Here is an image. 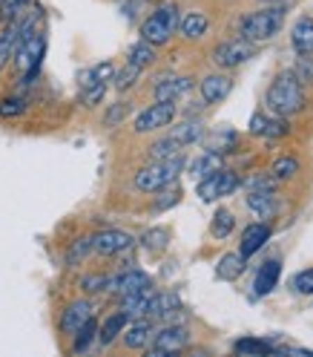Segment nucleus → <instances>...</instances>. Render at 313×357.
<instances>
[{
  "label": "nucleus",
  "instance_id": "f257e3e1",
  "mask_svg": "<svg viewBox=\"0 0 313 357\" xmlns=\"http://www.w3.org/2000/svg\"><path fill=\"white\" fill-rule=\"evenodd\" d=\"M267 109L276 116H296L307 107V98H305V89H302V81L296 78L294 70H282L273 81H271V89H267V98H264Z\"/></svg>",
  "mask_w": 313,
  "mask_h": 357
},
{
  "label": "nucleus",
  "instance_id": "f03ea898",
  "mask_svg": "<svg viewBox=\"0 0 313 357\" xmlns=\"http://www.w3.org/2000/svg\"><path fill=\"white\" fill-rule=\"evenodd\" d=\"M284 15H287L284 3H262L256 12L239 20V38L256 43V47L264 40H273L284 26Z\"/></svg>",
  "mask_w": 313,
  "mask_h": 357
},
{
  "label": "nucleus",
  "instance_id": "7ed1b4c3",
  "mask_svg": "<svg viewBox=\"0 0 313 357\" xmlns=\"http://www.w3.org/2000/svg\"><path fill=\"white\" fill-rule=\"evenodd\" d=\"M184 167H187V155L184 153H175V155L161 159V162H150L132 176V188L141 190V193H159V190L175 185L178 176L184 173Z\"/></svg>",
  "mask_w": 313,
  "mask_h": 357
},
{
  "label": "nucleus",
  "instance_id": "20e7f679",
  "mask_svg": "<svg viewBox=\"0 0 313 357\" xmlns=\"http://www.w3.org/2000/svg\"><path fill=\"white\" fill-rule=\"evenodd\" d=\"M178 17H182L178 6L167 0V3H161L152 15L144 17V24L138 29L141 40L152 43V47H167V43L172 40V35H175V29H178Z\"/></svg>",
  "mask_w": 313,
  "mask_h": 357
},
{
  "label": "nucleus",
  "instance_id": "39448f33",
  "mask_svg": "<svg viewBox=\"0 0 313 357\" xmlns=\"http://www.w3.org/2000/svg\"><path fill=\"white\" fill-rule=\"evenodd\" d=\"M43 55H47V35H43L40 29L32 38H26L24 43H17L15 55H12V63H15L17 73H24V81H20V84H32L38 78Z\"/></svg>",
  "mask_w": 313,
  "mask_h": 357
},
{
  "label": "nucleus",
  "instance_id": "423d86ee",
  "mask_svg": "<svg viewBox=\"0 0 313 357\" xmlns=\"http://www.w3.org/2000/svg\"><path fill=\"white\" fill-rule=\"evenodd\" d=\"M239 188H241V176H239L236 170H230V167L221 165V167L213 170L210 176L198 178L195 196L201 199V202H218V199H225V196H233Z\"/></svg>",
  "mask_w": 313,
  "mask_h": 357
},
{
  "label": "nucleus",
  "instance_id": "0eeeda50",
  "mask_svg": "<svg viewBox=\"0 0 313 357\" xmlns=\"http://www.w3.org/2000/svg\"><path fill=\"white\" fill-rule=\"evenodd\" d=\"M193 340V334L184 323H167L164 328L159 331H152V340L150 346L144 349L150 357H164V354H178V351H184Z\"/></svg>",
  "mask_w": 313,
  "mask_h": 357
},
{
  "label": "nucleus",
  "instance_id": "6e6552de",
  "mask_svg": "<svg viewBox=\"0 0 313 357\" xmlns=\"http://www.w3.org/2000/svg\"><path fill=\"white\" fill-rule=\"evenodd\" d=\"M178 119V104L175 101H152L150 107H144L141 113L132 119V130L138 136H150V132H159L164 127H170Z\"/></svg>",
  "mask_w": 313,
  "mask_h": 357
},
{
  "label": "nucleus",
  "instance_id": "1a4fd4ad",
  "mask_svg": "<svg viewBox=\"0 0 313 357\" xmlns=\"http://www.w3.org/2000/svg\"><path fill=\"white\" fill-rule=\"evenodd\" d=\"M256 55V43L244 40V38H233V40H221L218 47H213L210 61L218 70H236V66L248 63Z\"/></svg>",
  "mask_w": 313,
  "mask_h": 357
},
{
  "label": "nucleus",
  "instance_id": "9d476101",
  "mask_svg": "<svg viewBox=\"0 0 313 357\" xmlns=\"http://www.w3.org/2000/svg\"><path fill=\"white\" fill-rule=\"evenodd\" d=\"M136 236L121 231V228H104L98 234H93V254L98 257H121L127 251H132Z\"/></svg>",
  "mask_w": 313,
  "mask_h": 357
},
{
  "label": "nucleus",
  "instance_id": "9b49d317",
  "mask_svg": "<svg viewBox=\"0 0 313 357\" xmlns=\"http://www.w3.org/2000/svg\"><path fill=\"white\" fill-rule=\"evenodd\" d=\"M147 288H152V277L141 271V268H124V271L113 274V280H109V294H115V297L147 291Z\"/></svg>",
  "mask_w": 313,
  "mask_h": 357
},
{
  "label": "nucleus",
  "instance_id": "f8f14e48",
  "mask_svg": "<svg viewBox=\"0 0 313 357\" xmlns=\"http://www.w3.org/2000/svg\"><path fill=\"white\" fill-rule=\"evenodd\" d=\"M95 314V305H93V300H86V297H81V300H72L70 305H66L63 311H61V320H58V328H61V334L63 337H72V334Z\"/></svg>",
  "mask_w": 313,
  "mask_h": 357
},
{
  "label": "nucleus",
  "instance_id": "ddd939ff",
  "mask_svg": "<svg viewBox=\"0 0 313 357\" xmlns=\"http://www.w3.org/2000/svg\"><path fill=\"white\" fill-rule=\"evenodd\" d=\"M233 93V78L225 73H213L198 81V96L204 107H216Z\"/></svg>",
  "mask_w": 313,
  "mask_h": 357
},
{
  "label": "nucleus",
  "instance_id": "4468645a",
  "mask_svg": "<svg viewBox=\"0 0 313 357\" xmlns=\"http://www.w3.org/2000/svg\"><path fill=\"white\" fill-rule=\"evenodd\" d=\"M193 86H195V81L190 75H161L152 84V98L155 101H178V98H184Z\"/></svg>",
  "mask_w": 313,
  "mask_h": 357
},
{
  "label": "nucleus",
  "instance_id": "2eb2a0df",
  "mask_svg": "<svg viewBox=\"0 0 313 357\" xmlns=\"http://www.w3.org/2000/svg\"><path fill=\"white\" fill-rule=\"evenodd\" d=\"M178 311H182V297H178L175 291H152V294H150L147 317L172 323V317L178 314Z\"/></svg>",
  "mask_w": 313,
  "mask_h": 357
},
{
  "label": "nucleus",
  "instance_id": "dca6fc26",
  "mask_svg": "<svg viewBox=\"0 0 313 357\" xmlns=\"http://www.w3.org/2000/svg\"><path fill=\"white\" fill-rule=\"evenodd\" d=\"M152 317H136V320H129L127 328L121 331V343L129 349V351H144L152 340Z\"/></svg>",
  "mask_w": 313,
  "mask_h": 357
},
{
  "label": "nucleus",
  "instance_id": "f3484780",
  "mask_svg": "<svg viewBox=\"0 0 313 357\" xmlns=\"http://www.w3.org/2000/svg\"><path fill=\"white\" fill-rule=\"evenodd\" d=\"M248 208H250L259 219H276V216L282 213V199L273 193V188L250 190V193H248Z\"/></svg>",
  "mask_w": 313,
  "mask_h": 357
},
{
  "label": "nucleus",
  "instance_id": "a211bd4d",
  "mask_svg": "<svg viewBox=\"0 0 313 357\" xmlns=\"http://www.w3.org/2000/svg\"><path fill=\"white\" fill-rule=\"evenodd\" d=\"M204 132H207V127H204V121L201 119H184V121H172L170 124V132L167 136L172 139V142H178L182 147H193V144H198L201 139H204Z\"/></svg>",
  "mask_w": 313,
  "mask_h": 357
},
{
  "label": "nucleus",
  "instance_id": "6ab92c4d",
  "mask_svg": "<svg viewBox=\"0 0 313 357\" xmlns=\"http://www.w3.org/2000/svg\"><path fill=\"white\" fill-rule=\"evenodd\" d=\"M271 225H264V222H253V225H248L241 231V245H239V254L241 257H256L264 245H267V239H271Z\"/></svg>",
  "mask_w": 313,
  "mask_h": 357
},
{
  "label": "nucleus",
  "instance_id": "aec40b11",
  "mask_svg": "<svg viewBox=\"0 0 313 357\" xmlns=\"http://www.w3.org/2000/svg\"><path fill=\"white\" fill-rule=\"evenodd\" d=\"M279 277H282V262L279 259L262 262V268L256 271V280H253V294L256 297H267L279 285Z\"/></svg>",
  "mask_w": 313,
  "mask_h": 357
},
{
  "label": "nucleus",
  "instance_id": "412c9836",
  "mask_svg": "<svg viewBox=\"0 0 313 357\" xmlns=\"http://www.w3.org/2000/svg\"><path fill=\"white\" fill-rule=\"evenodd\" d=\"M207 29H210V17L204 12H187V15L178 17L175 32H182L184 40H201L207 35Z\"/></svg>",
  "mask_w": 313,
  "mask_h": 357
},
{
  "label": "nucleus",
  "instance_id": "4be33fe9",
  "mask_svg": "<svg viewBox=\"0 0 313 357\" xmlns=\"http://www.w3.org/2000/svg\"><path fill=\"white\" fill-rule=\"evenodd\" d=\"M290 43L299 55H313V17L310 15H302L294 29H290Z\"/></svg>",
  "mask_w": 313,
  "mask_h": 357
},
{
  "label": "nucleus",
  "instance_id": "5701e85b",
  "mask_svg": "<svg viewBox=\"0 0 313 357\" xmlns=\"http://www.w3.org/2000/svg\"><path fill=\"white\" fill-rule=\"evenodd\" d=\"M127 323H129V317L124 314V311H113V314H109L104 323H98V343L104 349H109L121 337V331L127 328Z\"/></svg>",
  "mask_w": 313,
  "mask_h": 357
},
{
  "label": "nucleus",
  "instance_id": "b1692460",
  "mask_svg": "<svg viewBox=\"0 0 313 357\" xmlns=\"http://www.w3.org/2000/svg\"><path fill=\"white\" fill-rule=\"evenodd\" d=\"M244 268H248V257H241L239 251H230L218 259L216 265V277L218 280H225V282H236L241 274H244Z\"/></svg>",
  "mask_w": 313,
  "mask_h": 357
},
{
  "label": "nucleus",
  "instance_id": "393cba45",
  "mask_svg": "<svg viewBox=\"0 0 313 357\" xmlns=\"http://www.w3.org/2000/svg\"><path fill=\"white\" fill-rule=\"evenodd\" d=\"M204 136H207V132H204ZM201 142H204V150H207V153L227 155V153H233V150L239 147V132H233V130H218V132H213V136L201 139Z\"/></svg>",
  "mask_w": 313,
  "mask_h": 357
},
{
  "label": "nucleus",
  "instance_id": "a878e982",
  "mask_svg": "<svg viewBox=\"0 0 313 357\" xmlns=\"http://www.w3.org/2000/svg\"><path fill=\"white\" fill-rule=\"evenodd\" d=\"M141 78H144V70H141V66L124 61L121 70L113 73V81H109V84H113V89H118V93H127V89H132Z\"/></svg>",
  "mask_w": 313,
  "mask_h": 357
},
{
  "label": "nucleus",
  "instance_id": "bb28decb",
  "mask_svg": "<svg viewBox=\"0 0 313 357\" xmlns=\"http://www.w3.org/2000/svg\"><path fill=\"white\" fill-rule=\"evenodd\" d=\"M150 294L152 288H147V291H136V294H127V297H118V311H124V314L129 320L136 317H147V303H150Z\"/></svg>",
  "mask_w": 313,
  "mask_h": 357
},
{
  "label": "nucleus",
  "instance_id": "cd10ccee",
  "mask_svg": "<svg viewBox=\"0 0 313 357\" xmlns=\"http://www.w3.org/2000/svg\"><path fill=\"white\" fill-rule=\"evenodd\" d=\"M98 340V317L93 314V317H89L75 334H72V354H83V351H89V346H93Z\"/></svg>",
  "mask_w": 313,
  "mask_h": 357
},
{
  "label": "nucleus",
  "instance_id": "c85d7f7f",
  "mask_svg": "<svg viewBox=\"0 0 313 357\" xmlns=\"http://www.w3.org/2000/svg\"><path fill=\"white\" fill-rule=\"evenodd\" d=\"M138 245H141L147 254H161V251H167V245H170V231L161 228V225L147 228V231L138 236Z\"/></svg>",
  "mask_w": 313,
  "mask_h": 357
},
{
  "label": "nucleus",
  "instance_id": "c756f323",
  "mask_svg": "<svg viewBox=\"0 0 313 357\" xmlns=\"http://www.w3.org/2000/svg\"><path fill=\"white\" fill-rule=\"evenodd\" d=\"M221 167V155H216V153H201V155H195V159L193 162H187V173L195 178V182H198V178H204V176H210L213 170H218Z\"/></svg>",
  "mask_w": 313,
  "mask_h": 357
},
{
  "label": "nucleus",
  "instance_id": "7c9ffc66",
  "mask_svg": "<svg viewBox=\"0 0 313 357\" xmlns=\"http://www.w3.org/2000/svg\"><path fill=\"white\" fill-rule=\"evenodd\" d=\"M127 61L138 63L141 70H147V66H152L155 61H159V47H152V43H147V40H138L127 50Z\"/></svg>",
  "mask_w": 313,
  "mask_h": 357
},
{
  "label": "nucleus",
  "instance_id": "2f4dec72",
  "mask_svg": "<svg viewBox=\"0 0 313 357\" xmlns=\"http://www.w3.org/2000/svg\"><path fill=\"white\" fill-rule=\"evenodd\" d=\"M109 280H113V274L95 271V274H83L78 285L86 297H98V294H109Z\"/></svg>",
  "mask_w": 313,
  "mask_h": 357
},
{
  "label": "nucleus",
  "instance_id": "473e14b6",
  "mask_svg": "<svg viewBox=\"0 0 313 357\" xmlns=\"http://www.w3.org/2000/svg\"><path fill=\"white\" fill-rule=\"evenodd\" d=\"M89 257H93V236H81V239H75L70 245V248H66L63 262H66V268H78Z\"/></svg>",
  "mask_w": 313,
  "mask_h": 357
},
{
  "label": "nucleus",
  "instance_id": "72a5a7b5",
  "mask_svg": "<svg viewBox=\"0 0 313 357\" xmlns=\"http://www.w3.org/2000/svg\"><path fill=\"white\" fill-rule=\"evenodd\" d=\"M233 231H236V216H233L227 208H218V211L213 213V219H210V234H213L216 239H227Z\"/></svg>",
  "mask_w": 313,
  "mask_h": 357
},
{
  "label": "nucleus",
  "instance_id": "f704fd0d",
  "mask_svg": "<svg viewBox=\"0 0 313 357\" xmlns=\"http://www.w3.org/2000/svg\"><path fill=\"white\" fill-rule=\"evenodd\" d=\"M184 147L178 144V142H172L170 136H164V139H155L150 147H147V159L150 162H161V159H170V155H175V153H182Z\"/></svg>",
  "mask_w": 313,
  "mask_h": 357
},
{
  "label": "nucleus",
  "instance_id": "c9c22d12",
  "mask_svg": "<svg viewBox=\"0 0 313 357\" xmlns=\"http://www.w3.org/2000/svg\"><path fill=\"white\" fill-rule=\"evenodd\" d=\"M296 173H299L296 155H279V159L273 162V167H271V176L276 178V182H287V178H294Z\"/></svg>",
  "mask_w": 313,
  "mask_h": 357
},
{
  "label": "nucleus",
  "instance_id": "e433bc0d",
  "mask_svg": "<svg viewBox=\"0 0 313 357\" xmlns=\"http://www.w3.org/2000/svg\"><path fill=\"white\" fill-rule=\"evenodd\" d=\"M233 351L236 354H273L279 351L273 343H267V340H256V337H241L233 343Z\"/></svg>",
  "mask_w": 313,
  "mask_h": 357
},
{
  "label": "nucleus",
  "instance_id": "4c0bfd02",
  "mask_svg": "<svg viewBox=\"0 0 313 357\" xmlns=\"http://www.w3.org/2000/svg\"><path fill=\"white\" fill-rule=\"evenodd\" d=\"M132 113V104L129 101H115V104H109L106 107V113H104V127H121L127 121V116Z\"/></svg>",
  "mask_w": 313,
  "mask_h": 357
},
{
  "label": "nucleus",
  "instance_id": "58836bf2",
  "mask_svg": "<svg viewBox=\"0 0 313 357\" xmlns=\"http://www.w3.org/2000/svg\"><path fill=\"white\" fill-rule=\"evenodd\" d=\"M26 98L24 96H6V98H0V119H20L26 113Z\"/></svg>",
  "mask_w": 313,
  "mask_h": 357
},
{
  "label": "nucleus",
  "instance_id": "ea45409f",
  "mask_svg": "<svg viewBox=\"0 0 313 357\" xmlns=\"http://www.w3.org/2000/svg\"><path fill=\"white\" fill-rule=\"evenodd\" d=\"M178 202H182V190H178L175 185H170V188L159 190V196L152 199V211H155V213H164V211L175 208Z\"/></svg>",
  "mask_w": 313,
  "mask_h": 357
},
{
  "label": "nucleus",
  "instance_id": "a19ab883",
  "mask_svg": "<svg viewBox=\"0 0 313 357\" xmlns=\"http://www.w3.org/2000/svg\"><path fill=\"white\" fill-rule=\"evenodd\" d=\"M29 3L32 0H0V17H3L6 24H12V20H17L29 9Z\"/></svg>",
  "mask_w": 313,
  "mask_h": 357
},
{
  "label": "nucleus",
  "instance_id": "79ce46f5",
  "mask_svg": "<svg viewBox=\"0 0 313 357\" xmlns=\"http://www.w3.org/2000/svg\"><path fill=\"white\" fill-rule=\"evenodd\" d=\"M106 86L109 84H93V86L81 89V104L83 107H98L104 101V96H106Z\"/></svg>",
  "mask_w": 313,
  "mask_h": 357
},
{
  "label": "nucleus",
  "instance_id": "37998d69",
  "mask_svg": "<svg viewBox=\"0 0 313 357\" xmlns=\"http://www.w3.org/2000/svg\"><path fill=\"white\" fill-rule=\"evenodd\" d=\"M241 185L250 190H264V188H276V178L271 173H253L250 178H241Z\"/></svg>",
  "mask_w": 313,
  "mask_h": 357
},
{
  "label": "nucleus",
  "instance_id": "c03bdc74",
  "mask_svg": "<svg viewBox=\"0 0 313 357\" xmlns=\"http://www.w3.org/2000/svg\"><path fill=\"white\" fill-rule=\"evenodd\" d=\"M294 291L296 294H313V268H305V271H299L294 277Z\"/></svg>",
  "mask_w": 313,
  "mask_h": 357
},
{
  "label": "nucleus",
  "instance_id": "a18cd8bd",
  "mask_svg": "<svg viewBox=\"0 0 313 357\" xmlns=\"http://www.w3.org/2000/svg\"><path fill=\"white\" fill-rule=\"evenodd\" d=\"M267 116H271V113H264V109H259V113H253V116H250V121H248V132H250L253 139H264Z\"/></svg>",
  "mask_w": 313,
  "mask_h": 357
},
{
  "label": "nucleus",
  "instance_id": "49530a36",
  "mask_svg": "<svg viewBox=\"0 0 313 357\" xmlns=\"http://www.w3.org/2000/svg\"><path fill=\"white\" fill-rule=\"evenodd\" d=\"M294 73H296V78L302 84H313V55H299Z\"/></svg>",
  "mask_w": 313,
  "mask_h": 357
},
{
  "label": "nucleus",
  "instance_id": "de8ad7c7",
  "mask_svg": "<svg viewBox=\"0 0 313 357\" xmlns=\"http://www.w3.org/2000/svg\"><path fill=\"white\" fill-rule=\"evenodd\" d=\"M259 3H284V0H259Z\"/></svg>",
  "mask_w": 313,
  "mask_h": 357
}]
</instances>
